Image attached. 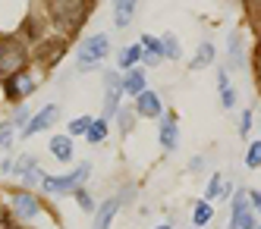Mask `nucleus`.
I'll return each mask as SVG.
<instances>
[{
	"label": "nucleus",
	"mask_w": 261,
	"mask_h": 229,
	"mask_svg": "<svg viewBox=\"0 0 261 229\" xmlns=\"http://www.w3.org/2000/svg\"><path fill=\"white\" fill-rule=\"evenodd\" d=\"M85 13H88V4H79V0H54V4H47L50 22L57 25V32H63V35L76 32L82 25Z\"/></svg>",
	"instance_id": "nucleus-1"
},
{
	"label": "nucleus",
	"mask_w": 261,
	"mask_h": 229,
	"mask_svg": "<svg viewBox=\"0 0 261 229\" xmlns=\"http://www.w3.org/2000/svg\"><path fill=\"white\" fill-rule=\"evenodd\" d=\"M29 60V50L19 38H0V72L4 75H16Z\"/></svg>",
	"instance_id": "nucleus-2"
},
{
	"label": "nucleus",
	"mask_w": 261,
	"mask_h": 229,
	"mask_svg": "<svg viewBox=\"0 0 261 229\" xmlns=\"http://www.w3.org/2000/svg\"><path fill=\"white\" fill-rule=\"evenodd\" d=\"M88 176H91V163H82L76 173H66V176H44V179H41V188H44V192H72V188H79Z\"/></svg>",
	"instance_id": "nucleus-3"
},
{
	"label": "nucleus",
	"mask_w": 261,
	"mask_h": 229,
	"mask_svg": "<svg viewBox=\"0 0 261 229\" xmlns=\"http://www.w3.org/2000/svg\"><path fill=\"white\" fill-rule=\"evenodd\" d=\"M107 53H110V38H107V35L88 38V41L82 44V50H79V69H88V66L101 63Z\"/></svg>",
	"instance_id": "nucleus-4"
},
{
	"label": "nucleus",
	"mask_w": 261,
	"mask_h": 229,
	"mask_svg": "<svg viewBox=\"0 0 261 229\" xmlns=\"http://www.w3.org/2000/svg\"><path fill=\"white\" fill-rule=\"evenodd\" d=\"M104 88H107V94H104V120H110L114 113L120 110V94H123V79L117 72H107L104 75Z\"/></svg>",
	"instance_id": "nucleus-5"
},
{
	"label": "nucleus",
	"mask_w": 261,
	"mask_h": 229,
	"mask_svg": "<svg viewBox=\"0 0 261 229\" xmlns=\"http://www.w3.org/2000/svg\"><path fill=\"white\" fill-rule=\"evenodd\" d=\"M35 91V79L29 72H19V75H10L7 79V94H10V101H22L25 94Z\"/></svg>",
	"instance_id": "nucleus-6"
},
{
	"label": "nucleus",
	"mask_w": 261,
	"mask_h": 229,
	"mask_svg": "<svg viewBox=\"0 0 261 229\" xmlns=\"http://www.w3.org/2000/svg\"><path fill=\"white\" fill-rule=\"evenodd\" d=\"M10 207H13V214L19 220H32L38 214V201H35V195H29V192H16L10 198Z\"/></svg>",
	"instance_id": "nucleus-7"
},
{
	"label": "nucleus",
	"mask_w": 261,
	"mask_h": 229,
	"mask_svg": "<svg viewBox=\"0 0 261 229\" xmlns=\"http://www.w3.org/2000/svg\"><path fill=\"white\" fill-rule=\"evenodd\" d=\"M57 113H60V110L54 107V104H50V107H44V110L38 113V117H32V123H29V126L22 129V135L29 138V135H35V132H41V129H47V126H50L54 120H57Z\"/></svg>",
	"instance_id": "nucleus-8"
},
{
	"label": "nucleus",
	"mask_w": 261,
	"mask_h": 229,
	"mask_svg": "<svg viewBox=\"0 0 261 229\" xmlns=\"http://www.w3.org/2000/svg\"><path fill=\"white\" fill-rule=\"evenodd\" d=\"M136 110H139V117H161V98L154 91H145V94H139Z\"/></svg>",
	"instance_id": "nucleus-9"
},
{
	"label": "nucleus",
	"mask_w": 261,
	"mask_h": 229,
	"mask_svg": "<svg viewBox=\"0 0 261 229\" xmlns=\"http://www.w3.org/2000/svg\"><path fill=\"white\" fill-rule=\"evenodd\" d=\"M142 47H145V50H142V60L151 63V66L164 56V44L158 41V38H151V35H142Z\"/></svg>",
	"instance_id": "nucleus-10"
},
{
	"label": "nucleus",
	"mask_w": 261,
	"mask_h": 229,
	"mask_svg": "<svg viewBox=\"0 0 261 229\" xmlns=\"http://www.w3.org/2000/svg\"><path fill=\"white\" fill-rule=\"evenodd\" d=\"M176 141H179L176 120H173V117H167V120L161 123V145H164V151H173V148H176Z\"/></svg>",
	"instance_id": "nucleus-11"
},
{
	"label": "nucleus",
	"mask_w": 261,
	"mask_h": 229,
	"mask_svg": "<svg viewBox=\"0 0 261 229\" xmlns=\"http://www.w3.org/2000/svg\"><path fill=\"white\" fill-rule=\"evenodd\" d=\"M50 154L66 163V160L72 157V138H69V135H54V138H50Z\"/></svg>",
	"instance_id": "nucleus-12"
},
{
	"label": "nucleus",
	"mask_w": 261,
	"mask_h": 229,
	"mask_svg": "<svg viewBox=\"0 0 261 229\" xmlns=\"http://www.w3.org/2000/svg\"><path fill=\"white\" fill-rule=\"evenodd\" d=\"M123 91H129V94H145V72L142 69H129L126 72V79H123Z\"/></svg>",
	"instance_id": "nucleus-13"
},
{
	"label": "nucleus",
	"mask_w": 261,
	"mask_h": 229,
	"mask_svg": "<svg viewBox=\"0 0 261 229\" xmlns=\"http://www.w3.org/2000/svg\"><path fill=\"white\" fill-rule=\"evenodd\" d=\"M117 207H120V201H117V198H110V201L101 207V211H98V217H95V229H110V220H114Z\"/></svg>",
	"instance_id": "nucleus-14"
},
{
	"label": "nucleus",
	"mask_w": 261,
	"mask_h": 229,
	"mask_svg": "<svg viewBox=\"0 0 261 229\" xmlns=\"http://www.w3.org/2000/svg\"><path fill=\"white\" fill-rule=\"evenodd\" d=\"M133 10H136V0H117V4H114V19H117V25H120V28L129 22Z\"/></svg>",
	"instance_id": "nucleus-15"
},
{
	"label": "nucleus",
	"mask_w": 261,
	"mask_h": 229,
	"mask_svg": "<svg viewBox=\"0 0 261 229\" xmlns=\"http://www.w3.org/2000/svg\"><path fill=\"white\" fill-rule=\"evenodd\" d=\"M214 60V47L211 44H201L198 53H195V60H192V69H201V66H208Z\"/></svg>",
	"instance_id": "nucleus-16"
},
{
	"label": "nucleus",
	"mask_w": 261,
	"mask_h": 229,
	"mask_svg": "<svg viewBox=\"0 0 261 229\" xmlns=\"http://www.w3.org/2000/svg\"><path fill=\"white\" fill-rule=\"evenodd\" d=\"M104 138H107V120H95V123H91V129H88V141L98 145Z\"/></svg>",
	"instance_id": "nucleus-17"
},
{
	"label": "nucleus",
	"mask_w": 261,
	"mask_h": 229,
	"mask_svg": "<svg viewBox=\"0 0 261 229\" xmlns=\"http://www.w3.org/2000/svg\"><path fill=\"white\" fill-rule=\"evenodd\" d=\"M230 229H255V217H252V211H239V214H233Z\"/></svg>",
	"instance_id": "nucleus-18"
},
{
	"label": "nucleus",
	"mask_w": 261,
	"mask_h": 229,
	"mask_svg": "<svg viewBox=\"0 0 261 229\" xmlns=\"http://www.w3.org/2000/svg\"><path fill=\"white\" fill-rule=\"evenodd\" d=\"M161 44H164V53L170 56V60H179V56H182V50H179V41H176L173 35H164V38H161Z\"/></svg>",
	"instance_id": "nucleus-19"
},
{
	"label": "nucleus",
	"mask_w": 261,
	"mask_h": 229,
	"mask_svg": "<svg viewBox=\"0 0 261 229\" xmlns=\"http://www.w3.org/2000/svg\"><path fill=\"white\" fill-rule=\"evenodd\" d=\"M142 56V44H133V47H126L123 53H120V66H133L136 60Z\"/></svg>",
	"instance_id": "nucleus-20"
},
{
	"label": "nucleus",
	"mask_w": 261,
	"mask_h": 229,
	"mask_svg": "<svg viewBox=\"0 0 261 229\" xmlns=\"http://www.w3.org/2000/svg\"><path fill=\"white\" fill-rule=\"evenodd\" d=\"M88 129H91V117H79L69 123V135H88Z\"/></svg>",
	"instance_id": "nucleus-21"
},
{
	"label": "nucleus",
	"mask_w": 261,
	"mask_h": 229,
	"mask_svg": "<svg viewBox=\"0 0 261 229\" xmlns=\"http://www.w3.org/2000/svg\"><path fill=\"white\" fill-rule=\"evenodd\" d=\"M208 220H211V204H204V201H201V204L195 207V220H192V226H204Z\"/></svg>",
	"instance_id": "nucleus-22"
},
{
	"label": "nucleus",
	"mask_w": 261,
	"mask_h": 229,
	"mask_svg": "<svg viewBox=\"0 0 261 229\" xmlns=\"http://www.w3.org/2000/svg\"><path fill=\"white\" fill-rule=\"evenodd\" d=\"M230 63H233V66L242 63V56H239V32L230 35Z\"/></svg>",
	"instance_id": "nucleus-23"
},
{
	"label": "nucleus",
	"mask_w": 261,
	"mask_h": 229,
	"mask_svg": "<svg viewBox=\"0 0 261 229\" xmlns=\"http://www.w3.org/2000/svg\"><path fill=\"white\" fill-rule=\"evenodd\" d=\"M246 163H249V166H261V141H255V145L249 148V154H246Z\"/></svg>",
	"instance_id": "nucleus-24"
},
{
	"label": "nucleus",
	"mask_w": 261,
	"mask_h": 229,
	"mask_svg": "<svg viewBox=\"0 0 261 229\" xmlns=\"http://www.w3.org/2000/svg\"><path fill=\"white\" fill-rule=\"evenodd\" d=\"M239 211H249V192H239L233 198V214H239Z\"/></svg>",
	"instance_id": "nucleus-25"
},
{
	"label": "nucleus",
	"mask_w": 261,
	"mask_h": 229,
	"mask_svg": "<svg viewBox=\"0 0 261 229\" xmlns=\"http://www.w3.org/2000/svg\"><path fill=\"white\" fill-rule=\"evenodd\" d=\"M220 104L230 110V107L236 104V91H233V88H220Z\"/></svg>",
	"instance_id": "nucleus-26"
},
{
	"label": "nucleus",
	"mask_w": 261,
	"mask_h": 229,
	"mask_svg": "<svg viewBox=\"0 0 261 229\" xmlns=\"http://www.w3.org/2000/svg\"><path fill=\"white\" fill-rule=\"evenodd\" d=\"M249 129H252V113L246 110V113H242V120H239V135H249Z\"/></svg>",
	"instance_id": "nucleus-27"
},
{
	"label": "nucleus",
	"mask_w": 261,
	"mask_h": 229,
	"mask_svg": "<svg viewBox=\"0 0 261 229\" xmlns=\"http://www.w3.org/2000/svg\"><path fill=\"white\" fill-rule=\"evenodd\" d=\"M220 192H223V185H220V176H214V179L208 182V201H211L214 195H220Z\"/></svg>",
	"instance_id": "nucleus-28"
},
{
	"label": "nucleus",
	"mask_w": 261,
	"mask_h": 229,
	"mask_svg": "<svg viewBox=\"0 0 261 229\" xmlns=\"http://www.w3.org/2000/svg\"><path fill=\"white\" fill-rule=\"evenodd\" d=\"M10 135H13V123H4V126H0V141H10Z\"/></svg>",
	"instance_id": "nucleus-29"
},
{
	"label": "nucleus",
	"mask_w": 261,
	"mask_h": 229,
	"mask_svg": "<svg viewBox=\"0 0 261 229\" xmlns=\"http://www.w3.org/2000/svg\"><path fill=\"white\" fill-rule=\"evenodd\" d=\"M76 198H79V207H82V211H85V214H88V211H91V198H88V195H85V192H79V195H76Z\"/></svg>",
	"instance_id": "nucleus-30"
},
{
	"label": "nucleus",
	"mask_w": 261,
	"mask_h": 229,
	"mask_svg": "<svg viewBox=\"0 0 261 229\" xmlns=\"http://www.w3.org/2000/svg\"><path fill=\"white\" fill-rule=\"evenodd\" d=\"M249 201H252L255 211H261V192H249Z\"/></svg>",
	"instance_id": "nucleus-31"
},
{
	"label": "nucleus",
	"mask_w": 261,
	"mask_h": 229,
	"mask_svg": "<svg viewBox=\"0 0 261 229\" xmlns=\"http://www.w3.org/2000/svg\"><path fill=\"white\" fill-rule=\"evenodd\" d=\"M25 120H29V113H25V110H19V113H16V123H13V126H19V123H25Z\"/></svg>",
	"instance_id": "nucleus-32"
},
{
	"label": "nucleus",
	"mask_w": 261,
	"mask_h": 229,
	"mask_svg": "<svg viewBox=\"0 0 261 229\" xmlns=\"http://www.w3.org/2000/svg\"><path fill=\"white\" fill-rule=\"evenodd\" d=\"M158 229H170V223H164V226H158Z\"/></svg>",
	"instance_id": "nucleus-33"
},
{
	"label": "nucleus",
	"mask_w": 261,
	"mask_h": 229,
	"mask_svg": "<svg viewBox=\"0 0 261 229\" xmlns=\"http://www.w3.org/2000/svg\"><path fill=\"white\" fill-rule=\"evenodd\" d=\"M7 229H19V226H7Z\"/></svg>",
	"instance_id": "nucleus-34"
}]
</instances>
